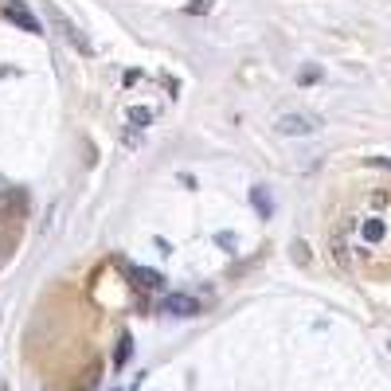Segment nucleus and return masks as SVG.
Returning <instances> with one entry per match:
<instances>
[{
  "label": "nucleus",
  "mask_w": 391,
  "mask_h": 391,
  "mask_svg": "<svg viewBox=\"0 0 391 391\" xmlns=\"http://www.w3.org/2000/svg\"><path fill=\"white\" fill-rule=\"evenodd\" d=\"M317 126L321 121L313 114H282L278 118V133H286V137H309V133H317Z\"/></svg>",
  "instance_id": "nucleus-1"
},
{
  "label": "nucleus",
  "mask_w": 391,
  "mask_h": 391,
  "mask_svg": "<svg viewBox=\"0 0 391 391\" xmlns=\"http://www.w3.org/2000/svg\"><path fill=\"white\" fill-rule=\"evenodd\" d=\"M161 309L172 317H192V313H200V301L188 298V294H169V298L161 301Z\"/></svg>",
  "instance_id": "nucleus-2"
},
{
  "label": "nucleus",
  "mask_w": 391,
  "mask_h": 391,
  "mask_svg": "<svg viewBox=\"0 0 391 391\" xmlns=\"http://www.w3.org/2000/svg\"><path fill=\"white\" fill-rule=\"evenodd\" d=\"M129 278H137V286H145V289H161L164 286V278L157 270H145V266H129Z\"/></svg>",
  "instance_id": "nucleus-3"
},
{
  "label": "nucleus",
  "mask_w": 391,
  "mask_h": 391,
  "mask_svg": "<svg viewBox=\"0 0 391 391\" xmlns=\"http://www.w3.org/2000/svg\"><path fill=\"white\" fill-rule=\"evenodd\" d=\"M149 121H153V110H149V106H133V110H129V126L133 129H149Z\"/></svg>",
  "instance_id": "nucleus-4"
},
{
  "label": "nucleus",
  "mask_w": 391,
  "mask_h": 391,
  "mask_svg": "<svg viewBox=\"0 0 391 391\" xmlns=\"http://www.w3.org/2000/svg\"><path fill=\"white\" fill-rule=\"evenodd\" d=\"M364 239H372V243H375V239H383V223L380 219H368L364 223Z\"/></svg>",
  "instance_id": "nucleus-5"
},
{
  "label": "nucleus",
  "mask_w": 391,
  "mask_h": 391,
  "mask_svg": "<svg viewBox=\"0 0 391 391\" xmlns=\"http://www.w3.org/2000/svg\"><path fill=\"white\" fill-rule=\"evenodd\" d=\"M255 204H258V212H263V215H270V200H266L263 188H255Z\"/></svg>",
  "instance_id": "nucleus-6"
},
{
  "label": "nucleus",
  "mask_w": 391,
  "mask_h": 391,
  "mask_svg": "<svg viewBox=\"0 0 391 391\" xmlns=\"http://www.w3.org/2000/svg\"><path fill=\"white\" fill-rule=\"evenodd\" d=\"M129 344H133V340H121V349H118V364H126V360H129Z\"/></svg>",
  "instance_id": "nucleus-7"
}]
</instances>
